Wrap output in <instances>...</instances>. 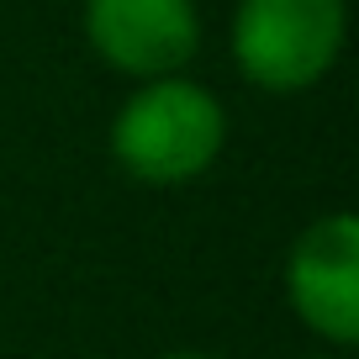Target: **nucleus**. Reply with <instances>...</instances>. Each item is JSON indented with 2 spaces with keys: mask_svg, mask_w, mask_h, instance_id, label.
I'll use <instances>...</instances> for the list:
<instances>
[{
  "mask_svg": "<svg viewBox=\"0 0 359 359\" xmlns=\"http://www.w3.org/2000/svg\"><path fill=\"white\" fill-rule=\"evenodd\" d=\"M227 148V111L206 85L158 74L127 95L111 122V154L143 185L201 180Z\"/></svg>",
  "mask_w": 359,
  "mask_h": 359,
  "instance_id": "1",
  "label": "nucleus"
},
{
  "mask_svg": "<svg viewBox=\"0 0 359 359\" xmlns=\"http://www.w3.org/2000/svg\"><path fill=\"white\" fill-rule=\"evenodd\" d=\"M344 32V0H238L233 58L259 90L296 95L338 64Z\"/></svg>",
  "mask_w": 359,
  "mask_h": 359,
  "instance_id": "2",
  "label": "nucleus"
},
{
  "mask_svg": "<svg viewBox=\"0 0 359 359\" xmlns=\"http://www.w3.org/2000/svg\"><path fill=\"white\" fill-rule=\"evenodd\" d=\"M285 296L317 338H359V222L348 212H327L302 227L285 259Z\"/></svg>",
  "mask_w": 359,
  "mask_h": 359,
  "instance_id": "3",
  "label": "nucleus"
},
{
  "mask_svg": "<svg viewBox=\"0 0 359 359\" xmlns=\"http://www.w3.org/2000/svg\"><path fill=\"white\" fill-rule=\"evenodd\" d=\"M85 37L95 58L133 79L180 74L201 48L196 0H85Z\"/></svg>",
  "mask_w": 359,
  "mask_h": 359,
  "instance_id": "4",
  "label": "nucleus"
},
{
  "mask_svg": "<svg viewBox=\"0 0 359 359\" xmlns=\"http://www.w3.org/2000/svg\"><path fill=\"white\" fill-rule=\"evenodd\" d=\"M164 359H217V354H164Z\"/></svg>",
  "mask_w": 359,
  "mask_h": 359,
  "instance_id": "5",
  "label": "nucleus"
},
{
  "mask_svg": "<svg viewBox=\"0 0 359 359\" xmlns=\"http://www.w3.org/2000/svg\"><path fill=\"white\" fill-rule=\"evenodd\" d=\"M306 359H327V354H306Z\"/></svg>",
  "mask_w": 359,
  "mask_h": 359,
  "instance_id": "6",
  "label": "nucleus"
}]
</instances>
